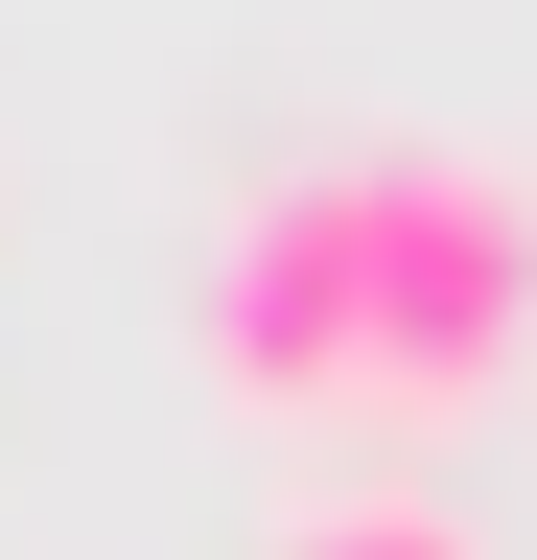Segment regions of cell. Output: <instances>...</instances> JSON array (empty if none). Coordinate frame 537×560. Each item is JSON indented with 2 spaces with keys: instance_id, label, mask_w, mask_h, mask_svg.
I'll return each mask as SVG.
<instances>
[{
  "instance_id": "cell-1",
  "label": "cell",
  "mask_w": 537,
  "mask_h": 560,
  "mask_svg": "<svg viewBox=\"0 0 537 560\" xmlns=\"http://www.w3.org/2000/svg\"><path fill=\"white\" fill-rule=\"evenodd\" d=\"M537 350V164L491 140H351L211 234V374L281 420H467Z\"/></svg>"
},
{
  "instance_id": "cell-2",
  "label": "cell",
  "mask_w": 537,
  "mask_h": 560,
  "mask_svg": "<svg viewBox=\"0 0 537 560\" xmlns=\"http://www.w3.org/2000/svg\"><path fill=\"white\" fill-rule=\"evenodd\" d=\"M281 560H467V514H421V490H327Z\"/></svg>"
}]
</instances>
